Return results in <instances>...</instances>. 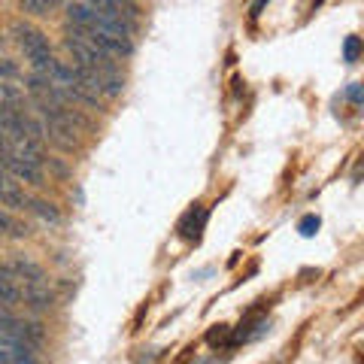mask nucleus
Here are the masks:
<instances>
[{
    "mask_svg": "<svg viewBox=\"0 0 364 364\" xmlns=\"http://www.w3.org/2000/svg\"><path fill=\"white\" fill-rule=\"evenodd\" d=\"M13 33H16V40H18V46H21V52L28 55V61L33 64V61H43V58H49V40L43 37V33L37 31V28H31V25H25V21H16L13 25Z\"/></svg>",
    "mask_w": 364,
    "mask_h": 364,
    "instance_id": "nucleus-1",
    "label": "nucleus"
},
{
    "mask_svg": "<svg viewBox=\"0 0 364 364\" xmlns=\"http://www.w3.org/2000/svg\"><path fill=\"white\" fill-rule=\"evenodd\" d=\"M28 200L31 198H25V191H21L13 179L0 173V203H4V207H9V210H28Z\"/></svg>",
    "mask_w": 364,
    "mask_h": 364,
    "instance_id": "nucleus-2",
    "label": "nucleus"
},
{
    "mask_svg": "<svg viewBox=\"0 0 364 364\" xmlns=\"http://www.w3.org/2000/svg\"><path fill=\"white\" fill-rule=\"evenodd\" d=\"M4 167H6L13 176L31 182V186H43V170L33 167V164H28V161H21V158H16V155H6V158H4Z\"/></svg>",
    "mask_w": 364,
    "mask_h": 364,
    "instance_id": "nucleus-3",
    "label": "nucleus"
},
{
    "mask_svg": "<svg viewBox=\"0 0 364 364\" xmlns=\"http://www.w3.org/2000/svg\"><path fill=\"white\" fill-rule=\"evenodd\" d=\"M21 298H25V301L33 306V310H49L52 301H55V298H52V291L46 289L43 282H28L25 291H21Z\"/></svg>",
    "mask_w": 364,
    "mask_h": 364,
    "instance_id": "nucleus-4",
    "label": "nucleus"
},
{
    "mask_svg": "<svg viewBox=\"0 0 364 364\" xmlns=\"http://www.w3.org/2000/svg\"><path fill=\"white\" fill-rule=\"evenodd\" d=\"M18 6L28 16H49L58 6H67V0H18Z\"/></svg>",
    "mask_w": 364,
    "mask_h": 364,
    "instance_id": "nucleus-5",
    "label": "nucleus"
},
{
    "mask_svg": "<svg viewBox=\"0 0 364 364\" xmlns=\"http://www.w3.org/2000/svg\"><path fill=\"white\" fill-rule=\"evenodd\" d=\"M16 273V279H25V282H43V270L33 264V261L28 258H16L13 261V267H9Z\"/></svg>",
    "mask_w": 364,
    "mask_h": 364,
    "instance_id": "nucleus-6",
    "label": "nucleus"
},
{
    "mask_svg": "<svg viewBox=\"0 0 364 364\" xmlns=\"http://www.w3.org/2000/svg\"><path fill=\"white\" fill-rule=\"evenodd\" d=\"M28 210H33V213H37L43 222H52V225H58V222H61V213L55 210V203H49V200H40V198H33V200H28Z\"/></svg>",
    "mask_w": 364,
    "mask_h": 364,
    "instance_id": "nucleus-7",
    "label": "nucleus"
},
{
    "mask_svg": "<svg viewBox=\"0 0 364 364\" xmlns=\"http://www.w3.org/2000/svg\"><path fill=\"white\" fill-rule=\"evenodd\" d=\"M122 76L119 73H100V95H107V97H119L122 95Z\"/></svg>",
    "mask_w": 364,
    "mask_h": 364,
    "instance_id": "nucleus-8",
    "label": "nucleus"
},
{
    "mask_svg": "<svg viewBox=\"0 0 364 364\" xmlns=\"http://www.w3.org/2000/svg\"><path fill=\"white\" fill-rule=\"evenodd\" d=\"M200 222H203V210L200 207H195L191 210L186 219H182V225H179V231H182V237H195L198 234V228H200Z\"/></svg>",
    "mask_w": 364,
    "mask_h": 364,
    "instance_id": "nucleus-9",
    "label": "nucleus"
},
{
    "mask_svg": "<svg viewBox=\"0 0 364 364\" xmlns=\"http://www.w3.org/2000/svg\"><path fill=\"white\" fill-rule=\"evenodd\" d=\"M21 301V291L13 286V282H6V279H0V304H6V306H13Z\"/></svg>",
    "mask_w": 364,
    "mask_h": 364,
    "instance_id": "nucleus-10",
    "label": "nucleus"
},
{
    "mask_svg": "<svg viewBox=\"0 0 364 364\" xmlns=\"http://www.w3.org/2000/svg\"><path fill=\"white\" fill-rule=\"evenodd\" d=\"M316 228H318V215H304V219H301V234L304 237H313Z\"/></svg>",
    "mask_w": 364,
    "mask_h": 364,
    "instance_id": "nucleus-11",
    "label": "nucleus"
},
{
    "mask_svg": "<svg viewBox=\"0 0 364 364\" xmlns=\"http://www.w3.org/2000/svg\"><path fill=\"white\" fill-rule=\"evenodd\" d=\"M0 76H4V79H13V76H18V67L13 64V61H0Z\"/></svg>",
    "mask_w": 364,
    "mask_h": 364,
    "instance_id": "nucleus-12",
    "label": "nucleus"
},
{
    "mask_svg": "<svg viewBox=\"0 0 364 364\" xmlns=\"http://www.w3.org/2000/svg\"><path fill=\"white\" fill-rule=\"evenodd\" d=\"M358 46H361L358 37H349L346 40V61H355L358 58Z\"/></svg>",
    "mask_w": 364,
    "mask_h": 364,
    "instance_id": "nucleus-13",
    "label": "nucleus"
},
{
    "mask_svg": "<svg viewBox=\"0 0 364 364\" xmlns=\"http://www.w3.org/2000/svg\"><path fill=\"white\" fill-rule=\"evenodd\" d=\"M346 95H349V100H352V104H361V85H349V91H346Z\"/></svg>",
    "mask_w": 364,
    "mask_h": 364,
    "instance_id": "nucleus-14",
    "label": "nucleus"
},
{
    "mask_svg": "<svg viewBox=\"0 0 364 364\" xmlns=\"http://www.w3.org/2000/svg\"><path fill=\"white\" fill-rule=\"evenodd\" d=\"M225 337H228V328L219 325V331H213V334H210V343H219V340H225Z\"/></svg>",
    "mask_w": 364,
    "mask_h": 364,
    "instance_id": "nucleus-15",
    "label": "nucleus"
},
{
    "mask_svg": "<svg viewBox=\"0 0 364 364\" xmlns=\"http://www.w3.org/2000/svg\"><path fill=\"white\" fill-rule=\"evenodd\" d=\"M18 364H37V361H33V358H28V361H18Z\"/></svg>",
    "mask_w": 364,
    "mask_h": 364,
    "instance_id": "nucleus-16",
    "label": "nucleus"
},
{
    "mask_svg": "<svg viewBox=\"0 0 364 364\" xmlns=\"http://www.w3.org/2000/svg\"><path fill=\"white\" fill-rule=\"evenodd\" d=\"M0 49H4V37H0Z\"/></svg>",
    "mask_w": 364,
    "mask_h": 364,
    "instance_id": "nucleus-17",
    "label": "nucleus"
}]
</instances>
